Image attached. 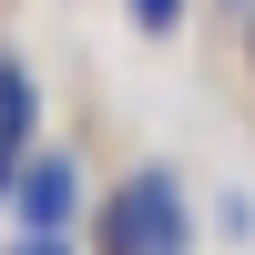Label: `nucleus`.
I'll return each mask as SVG.
<instances>
[{
    "mask_svg": "<svg viewBox=\"0 0 255 255\" xmlns=\"http://www.w3.org/2000/svg\"><path fill=\"white\" fill-rule=\"evenodd\" d=\"M92 245H102V255H184V245H194V215H184V184L163 174V163L123 174L113 194H102V215H92Z\"/></svg>",
    "mask_w": 255,
    "mask_h": 255,
    "instance_id": "1",
    "label": "nucleus"
},
{
    "mask_svg": "<svg viewBox=\"0 0 255 255\" xmlns=\"http://www.w3.org/2000/svg\"><path fill=\"white\" fill-rule=\"evenodd\" d=\"M10 215H20V235H72V215H82V153H41L31 143V163L10 184Z\"/></svg>",
    "mask_w": 255,
    "mask_h": 255,
    "instance_id": "2",
    "label": "nucleus"
},
{
    "mask_svg": "<svg viewBox=\"0 0 255 255\" xmlns=\"http://www.w3.org/2000/svg\"><path fill=\"white\" fill-rule=\"evenodd\" d=\"M31 133H41V82L20 72L10 51H0V204H10L20 163H31Z\"/></svg>",
    "mask_w": 255,
    "mask_h": 255,
    "instance_id": "3",
    "label": "nucleus"
},
{
    "mask_svg": "<svg viewBox=\"0 0 255 255\" xmlns=\"http://www.w3.org/2000/svg\"><path fill=\"white\" fill-rule=\"evenodd\" d=\"M123 20H133L143 41H174L184 31V0H123Z\"/></svg>",
    "mask_w": 255,
    "mask_h": 255,
    "instance_id": "4",
    "label": "nucleus"
},
{
    "mask_svg": "<svg viewBox=\"0 0 255 255\" xmlns=\"http://www.w3.org/2000/svg\"><path fill=\"white\" fill-rule=\"evenodd\" d=\"M10 255H72V235H20Z\"/></svg>",
    "mask_w": 255,
    "mask_h": 255,
    "instance_id": "5",
    "label": "nucleus"
}]
</instances>
